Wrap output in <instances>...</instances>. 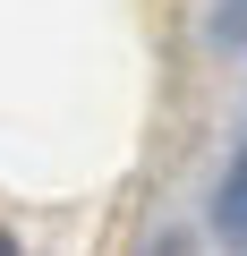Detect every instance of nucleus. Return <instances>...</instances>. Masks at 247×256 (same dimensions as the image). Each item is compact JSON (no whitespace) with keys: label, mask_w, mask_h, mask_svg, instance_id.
<instances>
[{"label":"nucleus","mask_w":247,"mask_h":256,"mask_svg":"<svg viewBox=\"0 0 247 256\" xmlns=\"http://www.w3.org/2000/svg\"><path fill=\"white\" fill-rule=\"evenodd\" d=\"M213 214H222V230H230V239H247V154H239V171L222 180V196H213Z\"/></svg>","instance_id":"1"},{"label":"nucleus","mask_w":247,"mask_h":256,"mask_svg":"<svg viewBox=\"0 0 247 256\" xmlns=\"http://www.w3.org/2000/svg\"><path fill=\"white\" fill-rule=\"evenodd\" d=\"M213 43H222V52L247 43V0H213Z\"/></svg>","instance_id":"2"},{"label":"nucleus","mask_w":247,"mask_h":256,"mask_svg":"<svg viewBox=\"0 0 247 256\" xmlns=\"http://www.w3.org/2000/svg\"><path fill=\"white\" fill-rule=\"evenodd\" d=\"M0 256H17V239H9V230H0Z\"/></svg>","instance_id":"3"}]
</instances>
